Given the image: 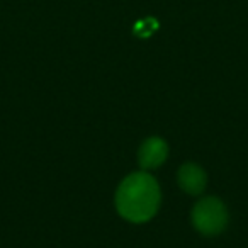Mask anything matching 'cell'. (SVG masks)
<instances>
[{
	"label": "cell",
	"mask_w": 248,
	"mask_h": 248,
	"mask_svg": "<svg viewBox=\"0 0 248 248\" xmlns=\"http://www.w3.org/2000/svg\"><path fill=\"white\" fill-rule=\"evenodd\" d=\"M192 224L204 236H216L228 226V209L217 197H202L192 209Z\"/></svg>",
	"instance_id": "cell-2"
},
{
	"label": "cell",
	"mask_w": 248,
	"mask_h": 248,
	"mask_svg": "<svg viewBox=\"0 0 248 248\" xmlns=\"http://www.w3.org/2000/svg\"><path fill=\"white\" fill-rule=\"evenodd\" d=\"M169 156V146L162 138H148L143 141V145L138 150V163L143 170L158 169Z\"/></svg>",
	"instance_id": "cell-3"
},
{
	"label": "cell",
	"mask_w": 248,
	"mask_h": 248,
	"mask_svg": "<svg viewBox=\"0 0 248 248\" xmlns=\"http://www.w3.org/2000/svg\"><path fill=\"white\" fill-rule=\"evenodd\" d=\"M158 182L146 172L128 175L116 190V209L129 223H146L160 207Z\"/></svg>",
	"instance_id": "cell-1"
},
{
	"label": "cell",
	"mask_w": 248,
	"mask_h": 248,
	"mask_svg": "<svg viewBox=\"0 0 248 248\" xmlns=\"http://www.w3.org/2000/svg\"><path fill=\"white\" fill-rule=\"evenodd\" d=\"M177 180L184 192L190 194V196H199L206 189L207 175L202 167H199L197 163H186L180 167Z\"/></svg>",
	"instance_id": "cell-4"
}]
</instances>
